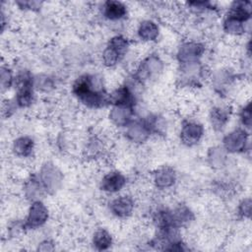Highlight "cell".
I'll list each match as a JSON object with an SVG mask.
<instances>
[{
    "label": "cell",
    "mask_w": 252,
    "mask_h": 252,
    "mask_svg": "<svg viewBox=\"0 0 252 252\" xmlns=\"http://www.w3.org/2000/svg\"><path fill=\"white\" fill-rule=\"evenodd\" d=\"M126 6L118 1H107L103 4L102 13L108 20H119L126 15Z\"/></svg>",
    "instance_id": "3"
},
{
    "label": "cell",
    "mask_w": 252,
    "mask_h": 252,
    "mask_svg": "<svg viewBox=\"0 0 252 252\" xmlns=\"http://www.w3.org/2000/svg\"><path fill=\"white\" fill-rule=\"evenodd\" d=\"M128 47V41L122 36L113 37L103 52V61L106 65L112 66L120 59Z\"/></svg>",
    "instance_id": "1"
},
{
    "label": "cell",
    "mask_w": 252,
    "mask_h": 252,
    "mask_svg": "<svg viewBox=\"0 0 252 252\" xmlns=\"http://www.w3.org/2000/svg\"><path fill=\"white\" fill-rule=\"evenodd\" d=\"M157 183L159 186H169L174 182V173L168 169H162L157 175Z\"/></svg>",
    "instance_id": "10"
},
{
    "label": "cell",
    "mask_w": 252,
    "mask_h": 252,
    "mask_svg": "<svg viewBox=\"0 0 252 252\" xmlns=\"http://www.w3.org/2000/svg\"><path fill=\"white\" fill-rule=\"evenodd\" d=\"M94 244L98 249H106L111 245V237L104 229L97 230L94 235Z\"/></svg>",
    "instance_id": "8"
},
{
    "label": "cell",
    "mask_w": 252,
    "mask_h": 252,
    "mask_svg": "<svg viewBox=\"0 0 252 252\" xmlns=\"http://www.w3.org/2000/svg\"><path fill=\"white\" fill-rule=\"evenodd\" d=\"M15 152L21 156H28L32 151V141L27 137L18 139L14 145Z\"/></svg>",
    "instance_id": "9"
},
{
    "label": "cell",
    "mask_w": 252,
    "mask_h": 252,
    "mask_svg": "<svg viewBox=\"0 0 252 252\" xmlns=\"http://www.w3.org/2000/svg\"><path fill=\"white\" fill-rule=\"evenodd\" d=\"M125 177L119 172H110L105 175L101 182L103 190L108 192L119 191L125 185Z\"/></svg>",
    "instance_id": "4"
},
{
    "label": "cell",
    "mask_w": 252,
    "mask_h": 252,
    "mask_svg": "<svg viewBox=\"0 0 252 252\" xmlns=\"http://www.w3.org/2000/svg\"><path fill=\"white\" fill-rule=\"evenodd\" d=\"M134 204L130 197L122 196L115 199L111 204L112 212L118 217H126L131 214Z\"/></svg>",
    "instance_id": "5"
},
{
    "label": "cell",
    "mask_w": 252,
    "mask_h": 252,
    "mask_svg": "<svg viewBox=\"0 0 252 252\" xmlns=\"http://www.w3.org/2000/svg\"><path fill=\"white\" fill-rule=\"evenodd\" d=\"M203 134V128L196 123H189L183 128L182 139L185 143L191 145L199 141Z\"/></svg>",
    "instance_id": "6"
},
{
    "label": "cell",
    "mask_w": 252,
    "mask_h": 252,
    "mask_svg": "<svg viewBox=\"0 0 252 252\" xmlns=\"http://www.w3.org/2000/svg\"><path fill=\"white\" fill-rule=\"evenodd\" d=\"M158 27L155 25V23L150 21L144 22L139 29L140 36L146 40H151L156 38V36L158 35Z\"/></svg>",
    "instance_id": "7"
},
{
    "label": "cell",
    "mask_w": 252,
    "mask_h": 252,
    "mask_svg": "<svg viewBox=\"0 0 252 252\" xmlns=\"http://www.w3.org/2000/svg\"><path fill=\"white\" fill-rule=\"evenodd\" d=\"M48 213L46 208L40 202H35L32 205L30 213L27 219L26 225L30 228H33L41 225L47 219Z\"/></svg>",
    "instance_id": "2"
}]
</instances>
